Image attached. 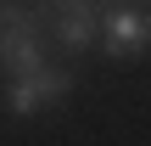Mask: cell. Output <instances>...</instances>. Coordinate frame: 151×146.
<instances>
[{"mask_svg":"<svg viewBox=\"0 0 151 146\" xmlns=\"http://www.w3.org/2000/svg\"><path fill=\"white\" fill-rule=\"evenodd\" d=\"M56 45V6L45 0H0V68L11 79L50 62Z\"/></svg>","mask_w":151,"mask_h":146,"instance_id":"obj_1","label":"cell"},{"mask_svg":"<svg viewBox=\"0 0 151 146\" xmlns=\"http://www.w3.org/2000/svg\"><path fill=\"white\" fill-rule=\"evenodd\" d=\"M101 51L112 62H134L151 51V6L140 0H112L106 6V23H101Z\"/></svg>","mask_w":151,"mask_h":146,"instance_id":"obj_2","label":"cell"},{"mask_svg":"<svg viewBox=\"0 0 151 146\" xmlns=\"http://www.w3.org/2000/svg\"><path fill=\"white\" fill-rule=\"evenodd\" d=\"M67 96H73V73L56 68V62H45V68H34V73H22V79L6 84V113L11 118H34L39 107H56Z\"/></svg>","mask_w":151,"mask_h":146,"instance_id":"obj_3","label":"cell"},{"mask_svg":"<svg viewBox=\"0 0 151 146\" xmlns=\"http://www.w3.org/2000/svg\"><path fill=\"white\" fill-rule=\"evenodd\" d=\"M106 6L112 0H73V6H56V45L67 56L101 45V23H106Z\"/></svg>","mask_w":151,"mask_h":146,"instance_id":"obj_4","label":"cell"},{"mask_svg":"<svg viewBox=\"0 0 151 146\" xmlns=\"http://www.w3.org/2000/svg\"><path fill=\"white\" fill-rule=\"evenodd\" d=\"M45 6H73V0H45Z\"/></svg>","mask_w":151,"mask_h":146,"instance_id":"obj_5","label":"cell"},{"mask_svg":"<svg viewBox=\"0 0 151 146\" xmlns=\"http://www.w3.org/2000/svg\"><path fill=\"white\" fill-rule=\"evenodd\" d=\"M140 6H151V0H140Z\"/></svg>","mask_w":151,"mask_h":146,"instance_id":"obj_6","label":"cell"}]
</instances>
